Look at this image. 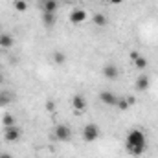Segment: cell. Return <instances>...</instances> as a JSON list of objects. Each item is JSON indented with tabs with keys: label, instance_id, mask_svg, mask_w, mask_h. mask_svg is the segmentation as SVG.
I'll return each mask as SVG.
<instances>
[{
	"label": "cell",
	"instance_id": "1",
	"mask_svg": "<svg viewBox=\"0 0 158 158\" xmlns=\"http://www.w3.org/2000/svg\"><path fill=\"white\" fill-rule=\"evenodd\" d=\"M145 145H147V142H145V134L142 132V131H138V129H132L129 134H127V138H125V147H127V151L131 153V155H142L143 151H145Z\"/></svg>",
	"mask_w": 158,
	"mask_h": 158
},
{
	"label": "cell",
	"instance_id": "2",
	"mask_svg": "<svg viewBox=\"0 0 158 158\" xmlns=\"http://www.w3.org/2000/svg\"><path fill=\"white\" fill-rule=\"evenodd\" d=\"M83 138H85V142H88V143L96 142V140L99 138V127H98L96 123H86L85 129H83Z\"/></svg>",
	"mask_w": 158,
	"mask_h": 158
},
{
	"label": "cell",
	"instance_id": "3",
	"mask_svg": "<svg viewBox=\"0 0 158 158\" xmlns=\"http://www.w3.org/2000/svg\"><path fill=\"white\" fill-rule=\"evenodd\" d=\"M53 136L59 140V142H70L72 138V131L68 125H57L55 131H53Z\"/></svg>",
	"mask_w": 158,
	"mask_h": 158
},
{
	"label": "cell",
	"instance_id": "4",
	"mask_svg": "<svg viewBox=\"0 0 158 158\" xmlns=\"http://www.w3.org/2000/svg\"><path fill=\"white\" fill-rule=\"evenodd\" d=\"M20 136H22V132H20V129H19V127H6V129H4V140H6V142H9V143L19 142V140H20Z\"/></svg>",
	"mask_w": 158,
	"mask_h": 158
},
{
	"label": "cell",
	"instance_id": "5",
	"mask_svg": "<svg viewBox=\"0 0 158 158\" xmlns=\"http://www.w3.org/2000/svg\"><path fill=\"white\" fill-rule=\"evenodd\" d=\"M99 99L103 105H109V107H116V103H118V96L114 92H109V90H103L99 94Z\"/></svg>",
	"mask_w": 158,
	"mask_h": 158
},
{
	"label": "cell",
	"instance_id": "6",
	"mask_svg": "<svg viewBox=\"0 0 158 158\" xmlns=\"http://www.w3.org/2000/svg\"><path fill=\"white\" fill-rule=\"evenodd\" d=\"M103 76L107 79H110V81H114V79H118L119 76V70L118 66L114 64V63H107L105 66H103Z\"/></svg>",
	"mask_w": 158,
	"mask_h": 158
},
{
	"label": "cell",
	"instance_id": "7",
	"mask_svg": "<svg viewBox=\"0 0 158 158\" xmlns=\"http://www.w3.org/2000/svg\"><path fill=\"white\" fill-rule=\"evenodd\" d=\"M86 20V11L85 9H74L72 13H70V22L74 24V26H77V24H81V22H85Z\"/></svg>",
	"mask_w": 158,
	"mask_h": 158
},
{
	"label": "cell",
	"instance_id": "8",
	"mask_svg": "<svg viewBox=\"0 0 158 158\" xmlns=\"http://www.w3.org/2000/svg\"><path fill=\"white\" fill-rule=\"evenodd\" d=\"M72 107H74L76 112H83V110L86 109V99H85L83 94H76V96L72 98Z\"/></svg>",
	"mask_w": 158,
	"mask_h": 158
},
{
	"label": "cell",
	"instance_id": "9",
	"mask_svg": "<svg viewBox=\"0 0 158 158\" xmlns=\"http://www.w3.org/2000/svg\"><path fill=\"white\" fill-rule=\"evenodd\" d=\"M131 57L134 59V66H136V68H140V70H145V68H147V59H145L143 55H140L138 52H132Z\"/></svg>",
	"mask_w": 158,
	"mask_h": 158
},
{
	"label": "cell",
	"instance_id": "10",
	"mask_svg": "<svg viewBox=\"0 0 158 158\" xmlns=\"http://www.w3.org/2000/svg\"><path fill=\"white\" fill-rule=\"evenodd\" d=\"M134 86H136L138 92H145V90L149 88V77H147V76H140V77L136 79Z\"/></svg>",
	"mask_w": 158,
	"mask_h": 158
},
{
	"label": "cell",
	"instance_id": "11",
	"mask_svg": "<svg viewBox=\"0 0 158 158\" xmlns=\"http://www.w3.org/2000/svg\"><path fill=\"white\" fill-rule=\"evenodd\" d=\"M13 46V37L9 35V33H2L0 35V48H11Z\"/></svg>",
	"mask_w": 158,
	"mask_h": 158
},
{
	"label": "cell",
	"instance_id": "12",
	"mask_svg": "<svg viewBox=\"0 0 158 158\" xmlns=\"http://www.w3.org/2000/svg\"><path fill=\"white\" fill-rule=\"evenodd\" d=\"M42 9H44V13H55V9H57V0H44Z\"/></svg>",
	"mask_w": 158,
	"mask_h": 158
},
{
	"label": "cell",
	"instance_id": "13",
	"mask_svg": "<svg viewBox=\"0 0 158 158\" xmlns=\"http://www.w3.org/2000/svg\"><path fill=\"white\" fill-rule=\"evenodd\" d=\"M94 24H96V26H99V28H103V26H107V24H109V19H107L103 13H96V15H94Z\"/></svg>",
	"mask_w": 158,
	"mask_h": 158
},
{
	"label": "cell",
	"instance_id": "14",
	"mask_svg": "<svg viewBox=\"0 0 158 158\" xmlns=\"http://www.w3.org/2000/svg\"><path fill=\"white\" fill-rule=\"evenodd\" d=\"M42 20H44V26H53L55 24V13H44L42 15Z\"/></svg>",
	"mask_w": 158,
	"mask_h": 158
},
{
	"label": "cell",
	"instance_id": "15",
	"mask_svg": "<svg viewBox=\"0 0 158 158\" xmlns=\"http://www.w3.org/2000/svg\"><path fill=\"white\" fill-rule=\"evenodd\" d=\"M11 103V94L9 92H0V107H7Z\"/></svg>",
	"mask_w": 158,
	"mask_h": 158
},
{
	"label": "cell",
	"instance_id": "16",
	"mask_svg": "<svg viewBox=\"0 0 158 158\" xmlns=\"http://www.w3.org/2000/svg\"><path fill=\"white\" fill-rule=\"evenodd\" d=\"M2 123H4V129H6V127H15V116H11V114H4Z\"/></svg>",
	"mask_w": 158,
	"mask_h": 158
},
{
	"label": "cell",
	"instance_id": "17",
	"mask_svg": "<svg viewBox=\"0 0 158 158\" xmlns=\"http://www.w3.org/2000/svg\"><path fill=\"white\" fill-rule=\"evenodd\" d=\"M116 107H118L119 110H127L131 105H129V101H127V98H118V103H116Z\"/></svg>",
	"mask_w": 158,
	"mask_h": 158
},
{
	"label": "cell",
	"instance_id": "18",
	"mask_svg": "<svg viewBox=\"0 0 158 158\" xmlns=\"http://www.w3.org/2000/svg\"><path fill=\"white\" fill-rule=\"evenodd\" d=\"M53 61H55L57 64H63V63L66 61V55H64L63 52H55V53H53Z\"/></svg>",
	"mask_w": 158,
	"mask_h": 158
},
{
	"label": "cell",
	"instance_id": "19",
	"mask_svg": "<svg viewBox=\"0 0 158 158\" xmlns=\"http://www.w3.org/2000/svg\"><path fill=\"white\" fill-rule=\"evenodd\" d=\"M15 9L17 11H26L28 9V4L24 0H15Z\"/></svg>",
	"mask_w": 158,
	"mask_h": 158
},
{
	"label": "cell",
	"instance_id": "20",
	"mask_svg": "<svg viewBox=\"0 0 158 158\" xmlns=\"http://www.w3.org/2000/svg\"><path fill=\"white\" fill-rule=\"evenodd\" d=\"M53 107H55L53 101H48V103H46V109H48V110H53Z\"/></svg>",
	"mask_w": 158,
	"mask_h": 158
},
{
	"label": "cell",
	"instance_id": "21",
	"mask_svg": "<svg viewBox=\"0 0 158 158\" xmlns=\"http://www.w3.org/2000/svg\"><path fill=\"white\" fill-rule=\"evenodd\" d=\"M127 101H129V105H132V103H134V101H136V99H134V98H132V96H129V98H127Z\"/></svg>",
	"mask_w": 158,
	"mask_h": 158
},
{
	"label": "cell",
	"instance_id": "22",
	"mask_svg": "<svg viewBox=\"0 0 158 158\" xmlns=\"http://www.w3.org/2000/svg\"><path fill=\"white\" fill-rule=\"evenodd\" d=\"M121 2H123V0H110V4H112V6H118V4H121Z\"/></svg>",
	"mask_w": 158,
	"mask_h": 158
},
{
	"label": "cell",
	"instance_id": "23",
	"mask_svg": "<svg viewBox=\"0 0 158 158\" xmlns=\"http://www.w3.org/2000/svg\"><path fill=\"white\" fill-rule=\"evenodd\" d=\"M0 158H11V155H7V153H2V155H0Z\"/></svg>",
	"mask_w": 158,
	"mask_h": 158
},
{
	"label": "cell",
	"instance_id": "24",
	"mask_svg": "<svg viewBox=\"0 0 158 158\" xmlns=\"http://www.w3.org/2000/svg\"><path fill=\"white\" fill-rule=\"evenodd\" d=\"M0 83H2V76H0Z\"/></svg>",
	"mask_w": 158,
	"mask_h": 158
}]
</instances>
